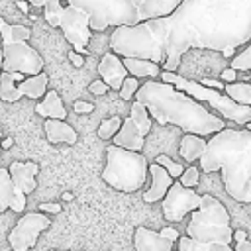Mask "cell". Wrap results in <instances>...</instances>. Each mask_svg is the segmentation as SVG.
<instances>
[{
    "instance_id": "6da1fadb",
    "label": "cell",
    "mask_w": 251,
    "mask_h": 251,
    "mask_svg": "<svg viewBox=\"0 0 251 251\" xmlns=\"http://www.w3.org/2000/svg\"><path fill=\"white\" fill-rule=\"evenodd\" d=\"M251 39V0H184L167 18L116 27L110 49L122 59H145L176 73L182 55L212 49L231 57Z\"/></svg>"
},
{
    "instance_id": "7a4b0ae2",
    "label": "cell",
    "mask_w": 251,
    "mask_h": 251,
    "mask_svg": "<svg viewBox=\"0 0 251 251\" xmlns=\"http://www.w3.org/2000/svg\"><path fill=\"white\" fill-rule=\"evenodd\" d=\"M135 100L141 102L149 116H153L159 124L178 126L184 133L212 137L226 129V120L163 80L143 82L135 94Z\"/></svg>"
},
{
    "instance_id": "3957f363",
    "label": "cell",
    "mask_w": 251,
    "mask_h": 251,
    "mask_svg": "<svg viewBox=\"0 0 251 251\" xmlns=\"http://www.w3.org/2000/svg\"><path fill=\"white\" fill-rule=\"evenodd\" d=\"M200 171L222 175L226 192L247 204L251 190V131L226 127L208 139L204 157L198 161Z\"/></svg>"
},
{
    "instance_id": "277c9868",
    "label": "cell",
    "mask_w": 251,
    "mask_h": 251,
    "mask_svg": "<svg viewBox=\"0 0 251 251\" xmlns=\"http://www.w3.org/2000/svg\"><path fill=\"white\" fill-rule=\"evenodd\" d=\"M71 6L88 14L90 31H104L110 25L135 27L139 24L171 16L180 0H71Z\"/></svg>"
},
{
    "instance_id": "5b68a950",
    "label": "cell",
    "mask_w": 251,
    "mask_h": 251,
    "mask_svg": "<svg viewBox=\"0 0 251 251\" xmlns=\"http://www.w3.org/2000/svg\"><path fill=\"white\" fill-rule=\"evenodd\" d=\"M233 229L226 206L212 194H202V204L190 214L186 235L178 239V251H233Z\"/></svg>"
},
{
    "instance_id": "8992f818",
    "label": "cell",
    "mask_w": 251,
    "mask_h": 251,
    "mask_svg": "<svg viewBox=\"0 0 251 251\" xmlns=\"http://www.w3.org/2000/svg\"><path fill=\"white\" fill-rule=\"evenodd\" d=\"M0 35H2V51H4V73H22L24 76H35L43 73L41 55L27 43L31 29L20 24H8L0 18Z\"/></svg>"
},
{
    "instance_id": "52a82bcc",
    "label": "cell",
    "mask_w": 251,
    "mask_h": 251,
    "mask_svg": "<svg viewBox=\"0 0 251 251\" xmlns=\"http://www.w3.org/2000/svg\"><path fill=\"white\" fill-rule=\"evenodd\" d=\"M149 173L147 159L141 153L126 151L116 145L106 147V167L102 180L120 192H135L145 184Z\"/></svg>"
},
{
    "instance_id": "ba28073f",
    "label": "cell",
    "mask_w": 251,
    "mask_h": 251,
    "mask_svg": "<svg viewBox=\"0 0 251 251\" xmlns=\"http://www.w3.org/2000/svg\"><path fill=\"white\" fill-rule=\"evenodd\" d=\"M161 78H163V82L173 84L176 90L188 94V96L194 98L196 102H200V104H202V102L210 104L212 110H216L222 120H229V122H235V124H239V126L251 124V108L235 104L226 92H220V90L202 86L198 80L182 78V76H178L176 73H167V71H163V73H161Z\"/></svg>"
},
{
    "instance_id": "9c48e42d",
    "label": "cell",
    "mask_w": 251,
    "mask_h": 251,
    "mask_svg": "<svg viewBox=\"0 0 251 251\" xmlns=\"http://www.w3.org/2000/svg\"><path fill=\"white\" fill-rule=\"evenodd\" d=\"M49 226H51V220L41 212L24 214L8 233V243L12 251H29L31 247H35L37 237Z\"/></svg>"
},
{
    "instance_id": "30bf717a",
    "label": "cell",
    "mask_w": 251,
    "mask_h": 251,
    "mask_svg": "<svg viewBox=\"0 0 251 251\" xmlns=\"http://www.w3.org/2000/svg\"><path fill=\"white\" fill-rule=\"evenodd\" d=\"M59 27L63 29L65 39L75 47V53L84 55L86 45L90 43V27H88V14L82 10L67 4L61 14V24Z\"/></svg>"
},
{
    "instance_id": "8fae6325",
    "label": "cell",
    "mask_w": 251,
    "mask_h": 251,
    "mask_svg": "<svg viewBox=\"0 0 251 251\" xmlns=\"http://www.w3.org/2000/svg\"><path fill=\"white\" fill-rule=\"evenodd\" d=\"M202 204V194H198L196 190L184 188L180 182H175L165 200H163V216L169 222H180L184 216L196 212Z\"/></svg>"
},
{
    "instance_id": "7c38bea8",
    "label": "cell",
    "mask_w": 251,
    "mask_h": 251,
    "mask_svg": "<svg viewBox=\"0 0 251 251\" xmlns=\"http://www.w3.org/2000/svg\"><path fill=\"white\" fill-rule=\"evenodd\" d=\"M98 73H100L102 82H106L108 88H112V90H120L124 80L129 76V73L124 65V59L112 51L102 55V59L98 63Z\"/></svg>"
},
{
    "instance_id": "4fadbf2b",
    "label": "cell",
    "mask_w": 251,
    "mask_h": 251,
    "mask_svg": "<svg viewBox=\"0 0 251 251\" xmlns=\"http://www.w3.org/2000/svg\"><path fill=\"white\" fill-rule=\"evenodd\" d=\"M25 206H27L25 194L22 190H16L14 180L10 176V171L8 169H0V212L10 208L12 212L22 214Z\"/></svg>"
},
{
    "instance_id": "5bb4252c",
    "label": "cell",
    "mask_w": 251,
    "mask_h": 251,
    "mask_svg": "<svg viewBox=\"0 0 251 251\" xmlns=\"http://www.w3.org/2000/svg\"><path fill=\"white\" fill-rule=\"evenodd\" d=\"M10 176L14 180V186L16 190H22L25 196L31 194L35 188H37V180H35V175L39 173V165L33 163V161H14L10 167Z\"/></svg>"
},
{
    "instance_id": "9a60e30c",
    "label": "cell",
    "mask_w": 251,
    "mask_h": 251,
    "mask_svg": "<svg viewBox=\"0 0 251 251\" xmlns=\"http://www.w3.org/2000/svg\"><path fill=\"white\" fill-rule=\"evenodd\" d=\"M149 175H151V186L145 190L143 200H145L147 204L165 200L169 188L175 184V182H173V176H171L161 165H157V163H151V165H149Z\"/></svg>"
},
{
    "instance_id": "2e32d148",
    "label": "cell",
    "mask_w": 251,
    "mask_h": 251,
    "mask_svg": "<svg viewBox=\"0 0 251 251\" xmlns=\"http://www.w3.org/2000/svg\"><path fill=\"white\" fill-rule=\"evenodd\" d=\"M133 247L135 251H173V241L165 239L161 231L137 226L133 231Z\"/></svg>"
},
{
    "instance_id": "e0dca14e",
    "label": "cell",
    "mask_w": 251,
    "mask_h": 251,
    "mask_svg": "<svg viewBox=\"0 0 251 251\" xmlns=\"http://www.w3.org/2000/svg\"><path fill=\"white\" fill-rule=\"evenodd\" d=\"M143 139H145V137L141 135L139 127H137V126L131 122V118L127 116V118L124 120L122 127H120L118 135L112 139V141H114L112 145H116V147H122V149H126V151L141 153V149H143V145H145V141H143Z\"/></svg>"
},
{
    "instance_id": "ac0fdd59",
    "label": "cell",
    "mask_w": 251,
    "mask_h": 251,
    "mask_svg": "<svg viewBox=\"0 0 251 251\" xmlns=\"http://www.w3.org/2000/svg\"><path fill=\"white\" fill-rule=\"evenodd\" d=\"M43 131H45V137L49 143H76L78 135L76 131L63 120H45L43 124Z\"/></svg>"
},
{
    "instance_id": "d6986e66",
    "label": "cell",
    "mask_w": 251,
    "mask_h": 251,
    "mask_svg": "<svg viewBox=\"0 0 251 251\" xmlns=\"http://www.w3.org/2000/svg\"><path fill=\"white\" fill-rule=\"evenodd\" d=\"M35 112L47 120H63L65 122V118H67V110L63 106V100L55 90H47V94L35 106Z\"/></svg>"
},
{
    "instance_id": "ffe728a7",
    "label": "cell",
    "mask_w": 251,
    "mask_h": 251,
    "mask_svg": "<svg viewBox=\"0 0 251 251\" xmlns=\"http://www.w3.org/2000/svg\"><path fill=\"white\" fill-rule=\"evenodd\" d=\"M206 147H208V141L200 135H192V133H184L180 137V145H178V151H180V157L188 163H194V161H200L206 153Z\"/></svg>"
},
{
    "instance_id": "44dd1931",
    "label": "cell",
    "mask_w": 251,
    "mask_h": 251,
    "mask_svg": "<svg viewBox=\"0 0 251 251\" xmlns=\"http://www.w3.org/2000/svg\"><path fill=\"white\" fill-rule=\"evenodd\" d=\"M124 65L133 78H157L161 76L163 69L157 63L145 61V59H124Z\"/></svg>"
},
{
    "instance_id": "7402d4cb",
    "label": "cell",
    "mask_w": 251,
    "mask_h": 251,
    "mask_svg": "<svg viewBox=\"0 0 251 251\" xmlns=\"http://www.w3.org/2000/svg\"><path fill=\"white\" fill-rule=\"evenodd\" d=\"M24 82V75L22 73H0V100L4 102H16L22 98L16 82Z\"/></svg>"
},
{
    "instance_id": "603a6c76",
    "label": "cell",
    "mask_w": 251,
    "mask_h": 251,
    "mask_svg": "<svg viewBox=\"0 0 251 251\" xmlns=\"http://www.w3.org/2000/svg\"><path fill=\"white\" fill-rule=\"evenodd\" d=\"M47 82H49V76L45 73H39L35 76H27L18 86V90H20L22 96H27V98L37 100V98H43L47 94Z\"/></svg>"
},
{
    "instance_id": "cb8c5ba5",
    "label": "cell",
    "mask_w": 251,
    "mask_h": 251,
    "mask_svg": "<svg viewBox=\"0 0 251 251\" xmlns=\"http://www.w3.org/2000/svg\"><path fill=\"white\" fill-rule=\"evenodd\" d=\"M224 92H226L235 104L251 108V84H249V82H233V84H226Z\"/></svg>"
},
{
    "instance_id": "d4e9b609",
    "label": "cell",
    "mask_w": 251,
    "mask_h": 251,
    "mask_svg": "<svg viewBox=\"0 0 251 251\" xmlns=\"http://www.w3.org/2000/svg\"><path fill=\"white\" fill-rule=\"evenodd\" d=\"M129 118H131V122L139 127V131H141V135H143V137H145V135H149L153 122H151V118H149L147 108H145L141 102L133 100V106H131V110H129Z\"/></svg>"
},
{
    "instance_id": "484cf974",
    "label": "cell",
    "mask_w": 251,
    "mask_h": 251,
    "mask_svg": "<svg viewBox=\"0 0 251 251\" xmlns=\"http://www.w3.org/2000/svg\"><path fill=\"white\" fill-rule=\"evenodd\" d=\"M122 124H124V120H122L120 116H112V118L104 120V122L98 126V131H96V133H98L100 139H114V137L118 135Z\"/></svg>"
},
{
    "instance_id": "4316f807",
    "label": "cell",
    "mask_w": 251,
    "mask_h": 251,
    "mask_svg": "<svg viewBox=\"0 0 251 251\" xmlns=\"http://www.w3.org/2000/svg\"><path fill=\"white\" fill-rule=\"evenodd\" d=\"M63 8H65V6H63L59 0H47V4H45V8H43V16H45V20H47L49 25L59 27Z\"/></svg>"
},
{
    "instance_id": "83f0119b",
    "label": "cell",
    "mask_w": 251,
    "mask_h": 251,
    "mask_svg": "<svg viewBox=\"0 0 251 251\" xmlns=\"http://www.w3.org/2000/svg\"><path fill=\"white\" fill-rule=\"evenodd\" d=\"M229 69H233L235 73H237V71H249V73H251V43H249L239 55H235V57L231 59Z\"/></svg>"
},
{
    "instance_id": "f1b7e54d",
    "label": "cell",
    "mask_w": 251,
    "mask_h": 251,
    "mask_svg": "<svg viewBox=\"0 0 251 251\" xmlns=\"http://www.w3.org/2000/svg\"><path fill=\"white\" fill-rule=\"evenodd\" d=\"M155 163L157 165H161L173 178H176V176H182V173H184V167L180 165V163H176V161H173L171 157H167V155H159L157 159H155Z\"/></svg>"
},
{
    "instance_id": "f546056e",
    "label": "cell",
    "mask_w": 251,
    "mask_h": 251,
    "mask_svg": "<svg viewBox=\"0 0 251 251\" xmlns=\"http://www.w3.org/2000/svg\"><path fill=\"white\" fill-rule=\"evenodd\" d=\"M139 80L137 78H133V76H127L126 80H124V84H122V88L118 90V94H120V98L122 100H131L135 94H137V90H139Z\"/></svg>"
},
{
    "instance_id": "4dcf8cb0",
    "label": "cell",
    "mask_w": 251,
    "mask_h": 251,
    "mask_svg": "<svg viewBox=\"0 0 251 251\" xmlns=\"http://www.w3.org/2000/svg\"><path fill=\"white\" fill-rule=\"evenodd\" d=\"M198 180H200V169H196V167H188V169H184V173H182V176H180L178 182H180L184 188L194 190V186L198 184Z\"/></svg>"
},
{
    "instance_id": "1f68e13d",
    "label": "cell",
    "mask_w": 251,
    "mask_h": 251,
    "mask_svg": "<svg viewBox=\"0 0 251 251\" xmlns=\"http://www.w3.org/2000/svg\"><path fill=\"white\" fill-rule=\"evenodd\" d=\"M110 88H108V84L106 82H102V78H98V80H92L90 84H88V92H92V94H98V96H102V94H106Z\"/></svg>"
},
{
    "instance_id": "d6a6232c",
    "label": "cell",
    "mask_w": 251,
    "mask_h": 251,
    "mask_svg": "<svg viewBox=\"0 0 251 251\" xmlns=\"http://www.w3.org/2000/svg\"><path fill=\"white\" fill-rule=\"evenodd\" d=\"M73 110L78 112V114H90V112L94 110V104L84 102V100H76V102L73 104Z\"/></svg>"
},
{
    "instance_id": "836d02e7",
    "label": "cell",
    "mask_w": 251,
    "mask_h": 251,
    "mask_svg": "<svg viewBox=\"0 0 251 251\" xmlns=\"http://www.w3.org/2000/svg\"><path fill=\"white\" fill-rule=\"evenodd\" d=\"M235 76H237V73H235L233 69H229V67L224 69L222 75H220V78H222L224 84H233V82H235Z\"/></svg>"
},
{
    "instance_id": "e575fe53",
    "label": "cell",
    "mask_w": 251,
    "mask_h": 251,
    "mask_svg": "<svg viewBox=\"0 0 251 251\" xmlns=\"http://www.w3.org/2000/svg\"><path fill=\"white\" fill-rule=\"evenodd\" d=\"M202 86H208V88H214V90H220V92H224V88H226V84L222 82V80H212V78H202V80H198Z\"/></svg>"
},
{
    "instance_id": "d590c367",
    "label": "cell",
    "mask_w": 251,
    "mask_h": 251,
    "mask_svg": "<svg viewBox=\"0 0 251 251\" xmlns=\"http://www.w3.org/2000/svg\"><path fill=\"white\" fill-rule=\"evenodd\" d=\"M161 235H163L165 239H169V241H173V243L180 239V233H178V231H176L175 227H163V229H161Z\"/></svg>"
},
{
    "instance_id": "8d00e7d4",
    "label": "cell",
    "mask_w": 251,
    "mask_h": 251,
    "mask_svg": "<svg viewBox=\"0 0 251 251\" xmlns=\"http://www.w3.org/2000/svg\"><path fill=\"white\" fill-rule=\"evenodd\" d=\"M233 251H251V241L245 237V239H239V241H235V247H233Z\"/></svg>"
},
{
    "instance_id": "74e56055",
    "label": "cell",
    "mask_w": 251,
    "mask_h": 251,
    "mask_svg": "<svg viewBox=\"0 0 251 251\" xmlns=\"http://www.w3.org/2000/svg\"><path fill=\"white\" fill-rule=\"evenodd\" d=\"M69 61H71L75 67H82V65H84L82 55H78V53H75V51H69Z\"/></svg>"
},
{
    "instance_id": "f35d334b",
    "label": "cell",
    "mask_w": 251,
    "mask_h": 251,
    "mask_svg": "<svg viewBox=\"0 0 251 251\" xmlns=\"http://www.w3.org/2000/svg\"><path fill=\"white\" fill-rule=\"evenodd\" d=\"M39 212H61V204H39Z\"/></svg>"
},
{
    "instance_id": "ab89813d",
    "label": "cell",
    "mask_w": 251,
    "mask_h": 251,
    "mask_svg": "<svg viewBox=\"0 0 251 251\" xmlns=\"http://www.w3.org/2000/svg\"><path fill=\"white\" fill-rule=\"evenodd\" d=\"M12 143H14V141H12V137H4V139H2V147H6V149H10V147H12Z\"/></svg>"
},
{
    "instance_id": "60d3db41",
    "label": "cell",
    "mask_w": 251,
    "mask_h": 251,
    "mask_svg": "<svg viewBox=\"0 0 251 251\" xmlns=\"http://www.w3.org/2000/svg\"><path fill=\"white\" fill-rule=\"evenodd\" d=\"M4 65V51H2V35H0V69Z\"/></svg>"
},
{
    "instance_id": "b9f144b4",
    "label": "cell",
    "mask_w": 251,
    "mask_h": 251,
    "mask_svg": "<svg viewBox=\"0 0 251 251\" xmlns=\"http://www.w3.org/2000/svg\"><path fill=\"white\" fill-rule=\"evenodd\" d=\"M31 4H33V6H43V8H45V4H47V0H33Z\"/></svg>"
},
{
    "instance_id": "7bdbcfd3",
    "label": "cell",
    "mask_w": 251,
    "mask_h": 251,
    "mask_svg": "<svg viewBox=\"0 0 251 251\" xmlns=\"http://www.w3.org/2000/svg\"><path fill=\"white\" fill-rule=\"evenodd\" d=\"M18 8L24 10V12H27V4H25V2H18Z\"/></svg>"
},
{
    "instance_id": "ee69618b",
    "label": "cell",
    "mask_w": 251,
    "mask_h": 251,
    "mask_svg": "<svg viewBox=\"0 0 251 251\" xmlns=\"http://www.w3.org/2000/svg\"><path fill=\"white\" fill-rule=\"evenodd\" d=\"M247 204H251V190H249V196H247Z\"/></svg>"
},
{
    "instance_id": "f6af8a7d",
    "label": "cell",
    "mask_w": 251,
    "mask_h": 251,
    "mask_svg": "<svg viewBox=\"0 0 251 251\" xmlns=\"http://www.w3.org/2000/svg\"><path fill=\"white\" fill-rule=\"evenodd\" d=\"M245 129H247V131H251V124H247V126H245Z\"/></svg>"
},
{
    "instance_id": "bcb514c9",
    "label": "cell",
    "mask_w": 251,
    "mask_h": 251,
    "mask_svg": "<svg viewBox=\"0 0 251 251\" xmlns=\"http://www.w3.org/2000/svg\"><path fill=\"white\" fill-rule=\"evenodd\" d=\"M0 149H2V133H0Z\"/></svg>"
},
{
    "instance_id": "7dc6e473",
    "label": "cell",
    "mask_w": 251,
    "mask_h": 251,
    "mask_svg": "<svg viewBox=\"0 0 251 251\" xmlns=\"http://www.w3.org/2000/svg\"><path fill=\"white\" fill-rule=\"evenodd\" d=\"M249 78H251V73H249Z\"/></svg>"
},
{
    "instance_id": "c3c4849f",
    "label": "cell",
    "mask_w": 251,
    "mask_h": 251,
    "mask_svg": "<svg viewBox=\"0 0 251 251\" xmlns=\"http://www.w3.org/2000/svg\"><path fill=\"white\" fill-rule=\"evenodd\" d=\"M53 251H55V249H53Z\"/></svg>"
}]
</instances>
